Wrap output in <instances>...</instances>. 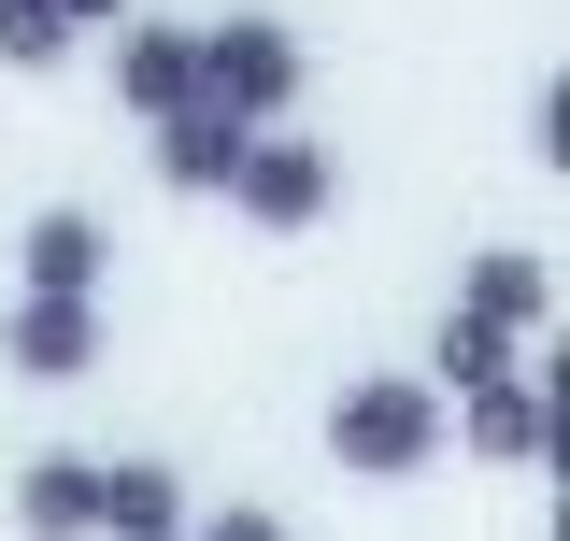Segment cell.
I'll use <instances>...</instances> for the list:
<instances>
[{
    "label": "cell",
    "instance_id": "1",
    "mask_svg": "<svg viewBox=\"0 0 570 541\" xmlns=\"http://www.w3.org/2000/svg\"><path fill=\"white\" fill-rule=\"evenodd\" d=\"M328 456L371 471V484L428 471V456H442V385H428V371H371V385H343V400H328Z\"/></svg>",
    "mask_w": 570,
    "mask_h": 541
},
{
    "label": "cell",
    "instance_id": "2",
    "mask_svg": "<svg viewBox=\"0 0 570 541\" xmlns=\"http://www.w3.org/2000/svg\"><path fill=\"white\" fill-rule=\"evenodd\" d=\"M200 100L243 115V129H285V100H299V29H272V14L200 29Z\"/></svg>",
    "mask_w": 570,
    "mask_h": 541
},
{
    "label": "cell",
    "instance_id": "3",
    "mask_svg": "<svg viewBox=\"0 0 570 541\" xmlns=\"http://www.w3.org/2000/svg\"><path fill=\"white\" fill-rule=\"evenodd\" d=\"M228 200L257 214V228H314V214H328V142L257 129V142H243V171H228Z\"/></svg>",
    "mask_w": 570,
    "mask_h": 541
},
{
    "label": "cell",
    "instance_id": "4",
    "mask_svg": "<svg viewBox=\"0 0 570 541\" xmlns=\"http://www.w3.org/2000/svg\"><path fill=\"white\" fill-rule=\"evenodd\" d=\"M115 100H129L142 129L186 115V100H200V29H129V43H115Z\"/></svg>",
    "mask_w": 570,
    "mask_h": 541
},
{
    "label": "cell",
    "instance_id": "5",
    "mask_svg": "<svg viewBox=\"0 0 570 541\" xmlns=\"http://www.w3.org/2000/svg\"><path fill=\"white\" fill-rule=\"evenodd\" d=\"M0 356H14V371H43V385H71V371H100V299H14V328H0Z\"/></svg>",
    "mask_w": 570,
    "mask_h": 541
},
{
    "label": "cell",
    "instance_id": "6",
    "mask_svg": "<svg viewBox=\"0 0 570 541\" xmlns=\"http://www.w3.org/2000/svg\"><path fill=\"white\" fill-rule=\"evenodd\" d=\"M100 270H115L100 214H29V299H100Z\"/></svg>",
    "mask_w": 570,
    "mask_h": 541
},
{
    "label": "cell",
    "instance_id": "7",
    "mask_svg": "<svg viewBox=\"0 0 570 541\" xmlns=\"http://www.w3.org/2000/svg\"><path fill=\"white\" fill-rule=\"evenodd\" d=\"M243 115H214V100H186V115H157V171H171V186H228V171H243Z\"/></svg>",
    "mask_w": 570,
    "mask_h": 541
},
{
    "label": "cell",
    "instance_id": "8",
    "mask_svg": "<svg viewBox=\"0 0 570 541\" xmlns=\"http://www.w3.org/2000/svg\"><path fill=\"white\" fill-rule=\"evenodd\" d=\"M14 513H29V541H86L100 528V456H29Z\"/></svg>",
    "mask_w": 570,
    "mask_h": 541
},
{
    "label": "cell",
    "instance_id": "9",
    "mask_svg": "<svg viewBox=\"0 0 570 541\" xmlns=\"http://www.w3.org/2000/svg\"><path fill=\"white\" fill-rule=\"evenodd\" d=\"M100 528L115 541H171L186 528V484L157 471V456H100Z\"/></svg>",
    "mask_w": 570,
    "mask_h": 541
},
{
    "label": "cell",
    "instance_id": "10",
    "mask_svg": "<svg viewBox=\"0 0 570 541\" xmlns=\"http://www.w3.org/2000/svg\"><path fill=\"white\" fill-rule=\"evenodd\" d=\"M528 314H542V257H528V243H499V257H471V328H528Z\"/></svg>",
    "mask_w": 570,
    "mask_h": 541
},
{
    "label": "cell",
    "instance_id": "11",
    "mask_svg": "<svg viewBox=\"0 0 570 541\" xmlns=\"http://www.w3.org/2000/svg\"><path fill=\"white\" fill-rule=\"evenodd\" d=\"M471 442L485 456H542V385H471Z\"/></svg>",
    "mask_w": 570,
    "mask_h": 541
},
{
    "label": "cell",
    "instance_id": "12",
    "mask_svg": "<svg viewBox=\"0 0 570 541\" xmlns=\"http://www.w3.org/2000/svg\"><path fill=\"white\" fill-rule=\"evenodd\" d=\"M0 58H14V71H58V58H71V29L43 14V0H0Z\"/></svg>",
    "mask_w": 570,
    "mask_h": 541
},
{
    "label": "cell",
    "instance_id": "13",
    "mask_svg": "<svg viewBox=\"0 0 570 541\" xmlns=\"http://www.w3.org/2000/svg\"><path fill=\"white\" fill-rule=\"evenodd\" d=\"M442 371H456V385H513V342L456 314V328H442Z\"/></svg>",
    "mask_w": 570,
    "mask_h": 541
},
{
    "label": "cell",
    "instance_id": "14",
    "mask_svg": "<svg viewBox=\"0 0 570 541\" xmlns=\"http://www.w3.org/2000/svg\"><path fill=\"white\" fill-rule=\"evenodd\" d=\"M186 541H285V513H214V528H186Z\"/></svg>",
    "mask_w": 570,
    "mask_h": 541
},
{
    "label": "cell",
    "instance_id": "15",
    "mask_svg": "<svg viewBox=\"0 0 570 541\" xmlns=\"http://www.w3.org/2000/svg\"><path fill=\"white\" fill-rule=\"evenodd\" d=\"M43 14H58V29H115L129 0H43Z\"/></svg>",
    "mask_w": 570,
    "mask_h": 541
},
{
    "label": "cell",
    "instance_id": "16",
    "mask_svg": "<svg viewBox=\"0 0 570 541\" xmlns=\"http://www.w3.org/2000/svg\"><path fill=\"white\" fill-rule=\"evenodd\" d=\"M171 541H186V528H171Z\"/></svg>",
    "mask_w": 570,
    "mask_h": 541
}]
</instances>
